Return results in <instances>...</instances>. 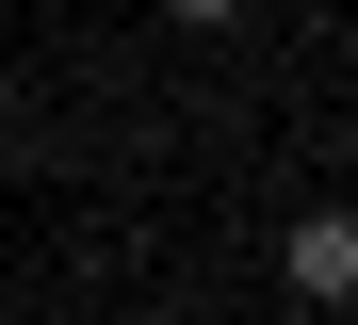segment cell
<instances>
[{"label":"cell","mask_w":358,"mask_h":325,"mask_svg":"<svg viewBox=\"0 0 358 325\" xmlns=\"http://www.w3.org/2000/svg\"><path fill=\"white\" fill-rule=\"evenodd\" d=\"M277 277L310 293V309H342V293H358V212H293V228H277Z\"/></svg>","instance_id":"1"},{"label":"cell","mask_w":358,"mask_h":325,"mask_svg":"<svg viewBox=\"0 0 358 325\" xmlns=\"http://www.w3.org/2000/svg\"><path fill=\"white\" fill-rule=\"evenodd\" d=\"M163 17H179V33H228V17H245V0H163Z\"/></svg>","instance_id":"2"}]
</instances>
